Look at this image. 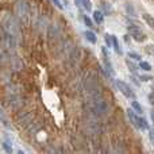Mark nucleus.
Wrapping results in <instances>:
<instances>
[{"label":"nucleus","instance_id":"1","mask_svg":"<svg viewBox=\"0 0 154 154\" xmlns=\"http://www.w3.org/2000/svg\"><path fill=\"white\" fill-rule=\"evenodd\" d=\"M127 32H128V35H130V37L135 41V42L142 43V42H145V41L147 39L146 32H145L141 27L134 26V24H130V26L127 27Z\"/></svg>","mask_w":154,"mask_h":154},{"label":"nucleus","instance_id":"2","mask_svg":"<svg viewBox=\"0 0 154 154\" xmlns=\"http://www.w3.org/2000/svg\"><path fill=\"white\" fill-rule=\"evenodd\" d=\"M115 85H116L118 91H119V92L122 93L125 97H127V99H134V97H135V93H134L133 88L130 87V84H128V82L116 79V80H115Z\"/></svg>","mask_w":154,"mask_h":154},{"label":"nucleus","instance_id":"3","mask_svg":"<svg viewBox=\"0 0 154 154\" xmlns=\"http://www.w3.org/2000/svg\"><path fill=\"white\" fill-rule=\"evenodd\" d=\"M127 116H128V119H130V122L133 123V126L134 127H137V128H139V126H141V115H138L135 111H134L133 108H128L127 111Z\"/></svg>","mask_w":154,"mask_h":154},{"label":"nucleus","instance_id":"4","mask_svg":"<svg viewBox=\"0 0 154 154\" xmlns=\"http://www.w3.org/2000/svg\"><path fill=\"white\" fill-rule=\"evenodd\" d=\"M103 49V66H104V70H107V73H108L109 76H112L114 75V68H112V64H111V61H109V58H108V54H107V50L106 49L107 48H101Z\"/></svg>","mask_w":154,"mask_h":154},{"label":"nucleus","instance_id":"5","mask_svg":"<svg viewBox=\"0 0 154 154\" xmlns=\"http://www.w3.org/2000/svg\"><path fill=\"white\" fill-rule=\"evenodd\" d=\"M111 46L114 48V50L116 51L118 56H123V50H122V48H120L119 39H118L116 35H111Z\"/></svg>","mask_w":154,"mask_h":154},{"label":"nucleus","instance_id":"6","mask_svg":"<svg viewBox=\"0 0 154 154\" xmlns=\"http://www.w3.org/2000/svg\"><path fill=\"white\" fill-rule=\"evenodd\" d=\"M84 37L89 43H93V45H95V43L97 42V37H96V34L92 31V30H87V31H84Z\"/></svg>","mask_w":154,"mask_h":154},{"label":"nucleus","instance_id":"7","mask_svg":"<svg viewBox=\"0 0 154 154\" xmlns=\"http://www.w3.org/2000/svg\"><path fill=\"white\" fill-rule=\"evenodd\" d=\"M92 16H93V20L96 22L97 24H101L104 22V14L101 12L100 10H96V11H93V14H92Z\"/></svg>","mask_w":154,"mask_h":154},{"label":"nucleus","instance_id":"8","mask_svg":"<svg viewBox=\"0 0 154 154\" xmlns=\"http://www.w3.org/2000/svg\"><path fill=\"white\" fill-rule=\"evenodd\" d=\"M126 65H127L128 70H130L133 75H138V69H139V65L137 66V61L133 62L131 60H126Z\"/></svg>","mask_w":154,"mask_h":154},{"label":"nucleus","instance_id":"9","mask_svg":"<svg viewBox=\"0 0 154 154\" xmlns=\"http://www.w3.org/2000/svg\"><path fill=\"white\" fill-rule=\"evenodd\" d=\"M142 19L146 22L147 26L154 31V16H152L150 14H143V15H142Z\"/></svg>","mask_w":154,"mask_h":154},{"label":"nucleus","instance_id":"10","mask_svg":"<svg viewBox=\"0 0 154 154\" xmlns=\"http://www.w3.org/2000/svg\"><path fill=\"white\" fill-rule=\"evenodd\" d=\"M100 8H101V12H103L104 15H109V14H112L111 5H109L107 2H101L100 3Z\"/></svg>","mask_w":154,"mask_h":154},{"label":"nucleus","instance_id":"11","mask_svg":"<svg viewBox=\"0 0 154 154\" xmlns=\"http://www.w3.org/2000/svg\"><path fill=\"white\" fill-rule=\"evenodd\" d=\"M131 108H133L138 115H142V114H143V108H142V106H141V104H139L137 100H133V101H131Z\"/></svg>","mask_w":154,"mask_h":154},{"label":"nucleus","instance_id":"12","mask_svg":"<svg viewBox=\"0 0 154 154\" xmlns=\"http://www.w3.org/2000/svg\"><path fill=\"white\" fill-rule=\"evenodd\" d=\"M139 69L145 70V72H150L152 70V65L146 61H139Z\"/></svg>","mask_w":154,"mask_h":154},{"label":"nucleus","instance_id":"13","mask_svg":"<svg viewBox=\"0 0 154 154\" xmlns=\"http://www.w3.org/2000/svg\"><path fill=\"white\" fill-rule=\"evenodd\" d=\"M80 4L84 7L85 11H92V2L91 0H80Z\"/></svg>","mask_w":154,"mask_h":154},{"label":"nucleus","instance_id":"14","mask_svg":"<svg viewBox=\"0 0 154 154\" xmlns=\"http://www.w3.org/2000/svg\"><path fill=\"white\" fill-rule=\"evenodd\" d=\"M82 20H84V23H85V26L87 27H89V29H92L93 27V20L88 15H82Z\"/></svg>","mask_w":154,"mask_h":154},{"label":"nucleus","instance_id":"15","mask_svg":"<svg viewBox=\"0 0 154 154\" xmlns=\"http://www.w3.org/2000/svg\"><path fill=\"white\" fill-rule=\"evenodd\" d=\"M130 58H133L134 61H141L142 60V57H141V54H138V53H135V51H128V54H127Z\"/></svg>","mask_w":154,"mask_h":154},{"label":"nucleus","instance_id":"16","mask_svg":"<svg viewBox=\"0 0 154 154\" xmlns=\"http://www.w3.org/2000/svg\"><path fill=\"white\" fill-rule=\"evenodd\" d=\"M3 147H4V150H5V152H7L8 154L12 153V147H11V143H10V142H4V143H3Z\"/></svg>","mask_w":154,"mask_h":154},{"label":"nucleus","instance_id":"17","mask_svg":"<svg viewBox=\"0 0 154 154\" xmlns=\"http://www.w3.org/2000/svg\"><path fill=\"white\" fill-rule=\"evenodd\" d=\"M139 80H142V81H149V80H153V77L147 76V75H143V76H139Z\"/></svg>","mask_w":154,"mask_h":154},{"label":"nucleus","instance_id":"18","mask_svg":"<svg viewBox=\"0 0 154 154\" xmlns=\"http://www.w3.org/2000/svg\"><path fill=\"white\" fill-rule=\"evenodd\" d=\"M104 37H106L107 46H111V35H109V34H106V35H104Z\"/></svg>","mask_w":154,"mask_h":154},{"label":"nucleus","instance_id":"19","mask_svg":"<svg viewBox=\"0 0 154 154\" xmlns=\"http://www.w3.org/2000/svg\"><path fill=\"white\" fill-rule=\"evenodd\" d=\"M149 138H150V141L154 143V130H152V128H149Z\"/></svg>","mask_w":154,"mask_h":154},{"label":"nucleus","instance_id":"20","mask_svg":"<svg viewBox=\"0 0 154 154\" xmlns=\"http://www.w3.org/2000/svg\"><path fill=\"white\" fill-rule=\"evenodd\" d=\"M149 100H150V103H152V106H154V91L149 95Z\"/></svg>","mask_w":154,"mask_h":154},{"label":"nucleus","instance_id":"21","mask_svg":"<svg viewBox=\"0 0 154 154\" xmlns=\"http://www.w3.org/2000/svg\"><path fill=\"white\" fill-rule=\"evenodd\" d=\"M53 3H54V4H56L58 8H62V4H61V2H60V0H53Z\"/></svg>","mask_w":154,"mask_h":154},{"label":"nucleus","instance_id":"22","mask_svg":"<svg viewBox=\"0 0 154 154\" xmlns=\"http://www.w3.org/2000/svg\"><path fill=\"white\" fill-rule=\"evenodd\" d=\"M150 118H152L153 125H154V109H152V111H150Z\"/></svg>","mask_w":154,"mask_h":154},{"label":"nucleus","instance_id":"23","mask_svg":"<svg viewBox=\"0 0 154 154\" xmlns=\"http://www.w3.org/2000/svg\"><path fill=\"white\" fill-rule=\"evenodd\" d=\"M18 154H23V152H18Z\"/></svg>","mask_w":154,"mask_h":154}]
</instances>
